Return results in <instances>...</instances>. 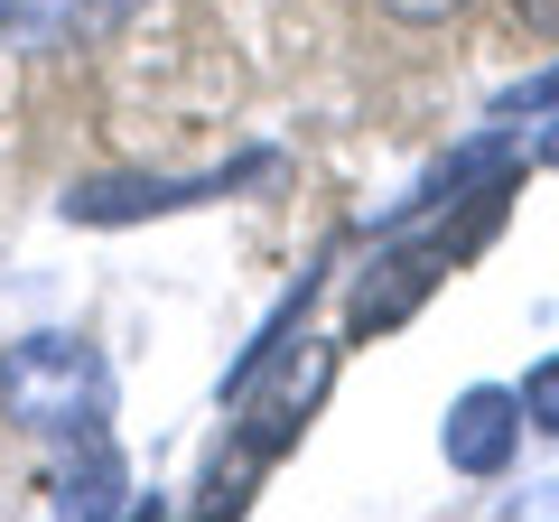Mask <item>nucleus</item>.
<instances>
[{"mask_svg":"<svg viewBox=\"0 0 559 522\" xmlns=\"http://www.w3.org/2000/svg\"><path fill=\"white\" fill-rule=\"evenodd\" d=\"M326 382H336V345L308 336L299 355L280 345V355H271V364H261V373L234 392V411H242V420H234V476H224V466L205 476V503H215V513H234L242 485L299 448V429L318 420V402H326Z\"/></svg>","mask_w":559,"mask_h":522,"instance_id":"nucleus-1","label":"nucleus"},{"mask_svg":"<svg viewBox=\"0 0 559 522\" xmlns=\"http://www.w3.org/2000/svg\"><path fill=\"white\" fill-rule=\"evenodd\" d=\"M112 411V373L84 336H20L0 355V420L28 429V439H75L103 429Z\"/></svg>","mask_w":559,"mask_h":522,"instance_id":"nucleus-2","label":"nucleus"},{"mask_svg":"<svg viewBox=\"0 0 559 522\" xmlns=\"http://www.w3.org/2000/svg\"><path fill=\"white\" fill-rule=\"evenodd\" d=\"M252 178H271V150H242V159L205 168V178H84V187H66V215L75 224H150V215L215 205V197H234Z\"/></svg>","mask_w":559,"mask_h":522,"instance_id":"nucleus-3","label":"nucleus"},{"mask_svg":"<svg viewBox=\"0 0 559 522\" xmlns=\"http://www.w3.org/2000/svg\"><path fill=\"white\" fill-rule=\"evenodd\" d=\"M439 448L457 476H503L522 448V392H503V382H476V392H457L439 420Z\"/></svg>","mask_w":559,"mask_h":522,"instance_id":"nucleus-4","label":"nucleus"},{"mask_svg":"<svg viewBox=\"0 0 559 522\" xmlns=\"http://www.w3.org/2000/svg\"><path fill=\"white\" fill-rule=\"evenodd\" d=\"M131 466L103 429H75V439L47 458V513H75V522H103V513H131Z\"/></svg>","mask_w":559,"mask_h":522,"instance_id":"nucleus-5","label":"nucleus"},{"mask_svg":"<svg viewBox=\"0 0 559 522\" xmlns=\"http://www.w3.org/2000/svg\"><path fill=\"white\" fill-rule=\"evenodd\" d=\"M522 420H532L540 439H559V355H540L532 373H522Z\"/></svg>","mask_w":559,"mask_h":522,"instance_id":"nucleus-6","label":"nucleus"},{"mask_svg":"<svg viewBox=\"0 0 559 522\" xmlns=\"http://www.w3.org/2000/svg\"><path fill=\"white\" fill-rule=\"evenodd\" d=\"M382 10H401V20H448L457 0H382Z\"/></svg>","mask_w":559,"mask_h":522,"instance_id":"nucleus-7","label":"nucleus"},{"mask_svg":"<svg viewBox=\"0 0 559 522\" xmlns=\"http://www.w3.org/2000/svg\"><path fill=\"white\" fill-rule=\"evenodd\" d=\"M522 20H532V28H550V38H559V0H522Z\"/></svg>","mask_w":559,"mask_h":522,"instance_id":"nucleus-8","label":"nucleus"}]
</instances>
